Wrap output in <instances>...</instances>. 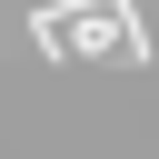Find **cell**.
<instances>
[]
</instances>
